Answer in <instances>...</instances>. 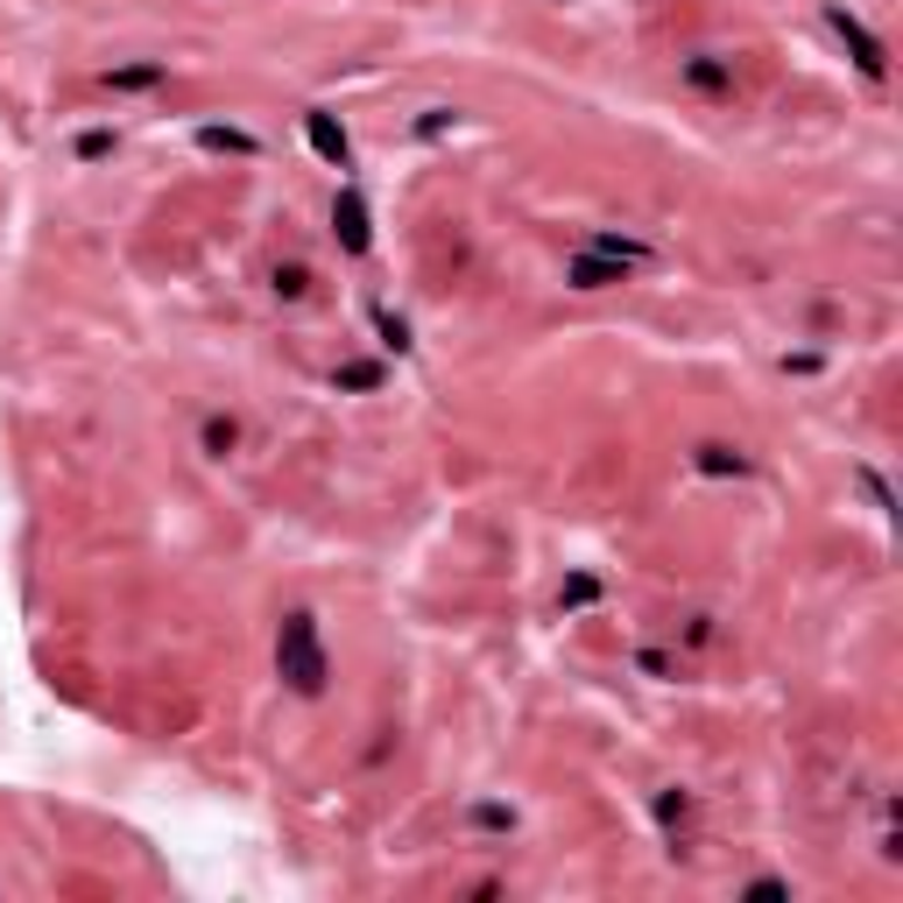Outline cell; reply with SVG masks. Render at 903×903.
I'll return each instance as SVG.
<instances>
[{
	"label": "cell",
	"mask_w": 903,
	"mask_h": 903,
	"mask_svg": "<svg viewBox=\"0 0 903 903\" xmlns=\"http://www.w3.org/2000/svg\"><path fill=\"white\" fill-rule=\"evenodd\" d=\"M825 29L840 35V43L854 50V64H861V79H890V50H882V35H869V22H861L854 8H840V0H825Z\"/></svg>",
	"instance_id": "obj_2"
},
{
	"label": "cell",
	"mask_w": 903,
	"mask_h": 903,
	"mask_svg": "<svg viewBox=\"0 0 903 903\" xmlns=\"http://www.w3.org/2000/svg\"><path fill=\"white\" fill-rule=\"evenodd\" d=\"M685 819H691V798H685V791H657V825H664L670 840H678Z\"/></svg>",
	"instance_id": "obj_12"
},
{
	"label": "cell",
	"mask_w": 903,
	"mask_h": 903,
	"mask_svg": "<svg viewBox=\"0 0 903 903\" xmlns=\"http://www.w3.org/2000/svg\"><path fill=\"white\" fill-rule=\"evenodd\" d=\"M452 121H459V113H452V106H431V113H424V121H417V134H424V142H438V134H445Z\"/></svg>",
	"instance_id": "obj_20"
},
{
	"label": "cell",
	"mask_w": 903,
	"mask_h": 903,
	"mask_svg": "<svg viewBox=\"0 0 903 903\" xmlns=\"http://www.w3.org/2000/svg\"><path fill=\"white\" fill-rule=\"evenodd\" d=\"M268 290H276V297H304V290H311V268H304V261L276 268V276H268Z\"/></svg>",
	"instance_id": "obj_15"
},
{
	"label": "cell",
	"mask_w": 903,
	"mask_h": 903,
	"mask_svg": "<svg viewBox=\"0 0 903 903\" xmlns=\"http://www.w3.org/2000/svg\"><path fill=\"white\" fill-rule=\"evenodd\" d=\"M622 276H628V268H622V261H607V255H593V247L565 261V283H572V290H614Z\"/></svg>",
	"instance_id": "obj_6"
},
{
	"label": "cell",
	"mask_w": 903,
	"mask_h": 903,
	"mask_svg": "<svg viewBox=\"0 0 903 903\" xmlns=\"http://www.w3.org/2000/svg\"><path fill=\"white\" fill-rule=\"evenodd\" d=\"M374 332H381V346H396V353H410V325H402L396 311H374Z\"/></svg>",
	"instance_id": "obj_16"
},
{
	"label": "cell",
	"mask_w": 903,
	"mask_h": 903,
	"mask_svg": "<svg viewBox=\"0 0 903 903\" xmlns=\"http://www.w3.org/2000/svg\"><path fill=\"white\" fill-rule=\"evenodd\" d=\"M198 148H205V156H255V134H247V127H219V121H205L198 127Z\"/></svg>",
	"instance_id": "obj_8"
},
{
	"label": "cell",
	"mask_w": 903,
	"mask_h": 903,
	"mask_svg": "<svg viewBox=\"0 0 903 903\" xmlns=\"http://www.w3.org/2000/svg\"><path fill=\"white\" fill-rule=\"evenodd\" d=\"M586 247H593V255H607V261H622V268H643V261H657V255H649V240H628V234H593Z\"/></svg>",
	"instance_id": "obj_9"
},
{
	"label": "cell",
	"mask_w": 903,
	"mask_h": 903,
	"mask_svg": "<svg viewBox=\"0 0 903 903\" xmlns=\"http://www.w3.org/2000/svg\"><path fill=\"white\" fill-rule=\"evenodd\" d=\"M276 670H283V685L297 691V699H318L325 685H332V657H325V643H318V614H283V628H276Z\"/></svg>",
	"instance_id": "obj_1"
},
{
	"label": "cell",
	"mask_w": 903,
	"mask_h": 903,
	"mask_svg": "<svg viewBox=\"0 0 903 903\" xmlns=\"http://www.w3.org/2000/svg\"><path fill=\"white\" fill-rule=\"evenodd\" d=\"M748 896H791V882H783V875H756V882H748Z\"/></svg>",
	"instance_id": "obj_22"
},
{
	"label": "cell",
	"mask_w": 903,
	"mask_h": 903,
	"mask_svg": "<svg viewBox=\"0 0 903 903\" xmlns=\"http://www.w3.org/2000/svg\"><path fill=\"white\" fill-rule=\"evenodd\" d=\"M332 389H381V368L374 360H346V368L332 374Z\"/></svg>",
	"instance_id": "obj_13"
},
{
	"label": "cell",
	"mask_w": 903,
	"mask_h": 903,
	"mask_svg": "<svg viewBox=\"0 0 903 903\" xmlns=\"http://www.w3.org/2000/svg\"><path fill=\"white\" fill-rule=\"evenodd\" d=\"M685 85L706 92V100H727V92H735V64L714 57V50H699V57H685Z\"/></svg>",
	"instance_id": "obj_5"
},
{
	"label": "cell",
	"mask_w": 903,
	"mask_h": 903,
	"mask_svg": "<svg viewBox=\"0 0 903 903\" xmlns=\"http://www.w3.org/2000/svg\"><path fill=\"white\" fill-rule=\"evenodd\" d=\"M198 445L213 452V459H226V452L240 445V424H234V417H205V424H198Z\"/></svg>",
	"instance_id": "obj_11"
},
{
	"label": "cell",
	"mask_w": 903,
	"mask_h": 903,
	"mask_svg": "<svg viewBox=\"0 0 903 903\" xmlns=\"http://www.w3.org/2000/svg\"><path fill=\"white\" fill-rule=\"evenodd\" d=\"M593 601H601V579H593V572H579V579L558 586V607H593Z\"/></svg>",
	"instance_id": "obj_14"
},
{
	"label": "cell",
	"mask_w": 903,
	"mask_h": 903,
	"mask_svg": "<svg viewBox=\"0 0 903 903\" xmlns=\"http://www.w3.org/2000/svg\"><path fill=\"white\" fill-rule=\"evenodd\" d=\"M861 488H869V502H875V509H896V494L882 488V473H869V466H861Z\"/></svg>",
	"instance_id": "obj_21"
},
{
	"label": "cell",
	"mask_w": 903,
	"mask_h": 903,
	"mask_svg": "<svg viewBox=\"0 0 903 903\" xmlns=\"http://www.w3.org/2000/svg\"><path fill=\"white\" fill-rule=\"evenodd\" d=\"M332 226H339V247L346 255H368L374 247V226H368V198H360V184H346L332 198Z\"/></svg>",
	"instance_id": "obj_3"
},
{
	"label": "cell",
	"mask_w": 903,
	"mask_h": 903,
	"mask_svg": "<svg viewBox=\"0 0 903 903\" xmlns=\"http://www.w3.org/2000/svg\"><path fill=\"white\" fill-rule=\"evenodd\" d=\"M636 670H643V678H678V657H664V649H636Z\"/></svg>",
	"instance_id": "obj_19"
},
{
	"label": "cell",
	"mask_w": 903,
	"mask_h": 903,
	"mask_svg": "<svg viewBox=\"0 0 903 903\" xmlns=\"http://www.w3.org/2000/svg\"><path fill=\"white\" fill-rule=\"evenodd\" d=\"M163 79H170L163 57H142V64H113V71H106V85H113V92H156Z\"/></svg>",
	"instance_id": "obj_7"
},
{
	"label": "cell",
	"mask_w": 903,
	"mask_h": 903,
	"mask_svg": "<svg viewBox=\"0 0 903 903\" xmlns=\"http://www.w3.org/2000/svg\"><path fill=\"white\" fill-rule=\"evenodd\" d=\"M691 466H699V473H714V480H727V473H748V459L735 452V445H691Z\"/></svg>",
	"instance_id": "obj_10"
},
{
	"label": "cell",
	"mask_w": 903,
	"mask_h": 903,
	"mask_svg": "<svg viewBox=\"0 0 903 903\" xmlns=\"http://www.w3.org/2000/svg\"><path fill=\"white\" fill-rule=\"evenodd\" d=\"M473 825H480V833H509L515 812H509V804H473Z\"/></svg>",
	"instance_id": "obj_18"
},
{
	"label": "cell",
	"mask_w": 903,
	"mask_h": 903,
	"mask_svg": "<svg viewBox=\"0 0 903 903\" xmlns=\"http://www.w3.org/2000/svg\"><path fill=\"white\" fill-rule=\"evenodd\" d=\"M106 156H113V134L106 127H85L79 134V163H106Z\"/></svg>",
	"instance_id": "obj_17"
},
{
	"label": "cell",
	"mask_w": 903,
	"mask_h": 903,
	"mask_svg": "<svg viewBox=\"0 0 903 903\" xmlns=\"http://www.w3.org/2000/svg\"><path fill=\"white\" fill-rule=\"evenodd\" d=\"M304 142L318 148V163H332V170H353V142H346V127L332 121L325 106H311L304 113Z\"/></svg>",
	"instance_id": "obj_4"
}]
</instances>
